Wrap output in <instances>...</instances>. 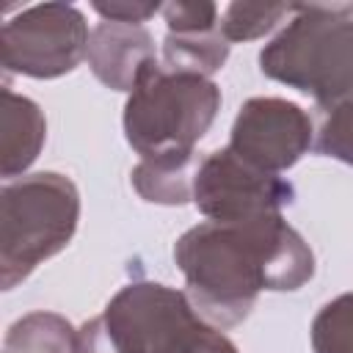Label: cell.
<instances>
[{"label": "cell", "mask_w": 353, "mask_h": 353, "mask_svg": "<svg viewBox=\"0 0 353 353\" xmlns=\"http://www.w3.org/2000/svg\"><path fill=\"white\" fill-rule=\"evenodd\" d=\"M221 110V88L210 77L146 66L124 102V138L146 157L190 154Z\"/></svg>", "instance_id": "obj_4"}, {"label": "cell", "mask_w": 353, "mask_h": 353, "mask_svg": "<svg viewBox=\"0 0 353 353\" xmlns=\"http://www.w3.org/2000/svg\"><path fill=\"white\" fill-rule=\"evenodd\" d=\"M265 77L309 94L325 113L353 102V6H292L262 47Z\"/></svg>", "instance_id": "obj_2"}, {"label": "cell", "mask_w": 353, "mask_h": 353, "mask_svg": "<svg viewBox=\"0 0 353 353\" xmlns=\"http://www.w3.org/2000/svg\"><path fill=\"white\" fill-rule=\"evenodd\" d=\"M91 28L72 3L25 6L6 17L0 30L3 69L33 80H55L74 72L88 52Z\"/></svg>", "instance_id": "obj_5"}, {"label": "cell", "mask_w": 353, "mask_h": 353, "mask_svg": "<svg viewBox=\"0 0 353 353\" xmlns=\"http://www.w3.org/2000/svg\"><path fill=\"white\" fill-rule=\"evenodd\" d=\"M80 221V190L58 171L11 179L0 190V284L14 290L61 254Z\"/></svg>", "instance_id": "obj_3"}, {"label": "cell", "mask_w": 353, "mask_h": 353, "mask_svg": "<svg viewBox=\"0 0 353 353\" xmlns=\"http://www.w3.org/2000/svg\"><path fill=\"white\" fill-rule=\"evenodd\" d=\"M174 262L199 317L221 331L240 325L259 292H292L314 276V254L284 215L201 221L176 237Z\"/></svg>", "instance_id": "obj_1"}, {"label": "cell", "mask_w": 353, "mask_h": 353, "mask_svg": "<svg viewBox=\"0 0 353 353\" xmlns=\"http://www.w3.org/2000/svg\"><path fill=\"white\" fill-rule=\"evenodd\" d=\"M290 14V3H229L221 8V36L229 44L254 41L284 25Z\"/></svg>", "instance_id": "obj_15"}, {"label": "cell", "mask_w": 353, "mask_h": 353, "mask_svg": "<svg viewBox=\"0 0 353 353\" xmlns=\"http://www.w3.org/2000/svg\"><path fill=\"white\" fill-rule=\"evenodd\" d=\"M314 146L320 154L353 168V102L323 113L320 127L314 130Z\"/></svg>", "instance_id": "obj_17"}, {"label": "cell", "mask_w": 353, "mask_h": 353, "mask_svg": "<svg viewBox=\"0 0 353 353\" xmlns=\"http://www.w3.org/2000/svg\"><path fill=\"white\" fill-rule=\"evenodd\" d=\"M3 353H77V328L55 312H30L8 325Z\"/></svg>", "instance_id": "obj_13"}, {"label": "cell", "mask_w": 353, "mask_h": 353, "mask_svg": "<svg viewBox=\"0 0 353 353\" xmlns=\"http://www.w3.org/2000/svg\"><path fill=\"white\" fill-rule=\"evenodd\" d=\"M149 353H240V350L221 328L201 320L199 312L190 306L160 331Z\"/></svg>", "instance_id": "obj_14"}, {"label": "cell", "mask_w": 353, "mask_h": 353, "mask_svg": "<svg viewBox=\"0 0 353 353\" xmlns=\"http://www.w3.org/2000/svg\"><path fill=\"white\" fill-rule=\"evenodd\" d=\"M309 339L314 353H353V292H342L320 306Z\"/></svg>", "instance_id": "obj_16"}, {"label": "cell", "mask_w": 353, "mask_h": 353, "mask_svg": "<svg viewBox=\"0 0 353 353\" xmlns=\"http://www.w3.org/2000/svg\"><path fill=\"white\" fill-rule=\"evenodd\" d=\"M165 33H199L221 28V8L210 0H174L160 11Z\"/></svg>", "instance_id": "obj_18"}, {"label": "cell", "mask_w": 353, "mask_h": 353, "mask_svg": "<svg viewBox=\"0 0 353 353\" xmlns=\"http://www.w3.org/2000/svg\"><path fill=\"white\" fill-rule=\"evenodd\" d=\"M91 8L108 19V22H124V25H143L146 19H152L154 14L163 11L160 3H146V0H97L91 3Z\"/></svg>", "instance_id": "obj_19"}, {"label": "cell", "mask_w": 353, "mask_h": 353, "mask_svg": "<svg viewBox=\"0 0 353 353\" xmlns=\"http://www.w3.org/2000/svg\"><path fill=\"white\" fill-rule=\"evenodd\" d=\"M85 61L102 85H108L110 91L130 94L146 66L157 61L154 36L146 30V25L99 19L91 28Z\"/></svg>", "instance_id": "obj_9"}, {"label": "cell", "mask_w": 353, "mask_h": 353, "mask_svg": "<svg viewBox=\"0 0 353 353\" xmlns=\"http://www.w3.org/2000/svg\"><path fill=\"white\" fill-rule=\"evenodd\" d=\"M190 306L185 290L135 279L77 328V353H149L160 331Z\"/></svg>", "instance_id": "obj_6"}, {"label": "cell", "mask_w": 353, "mask_h": 353, "mask_svg": "<svg viewBox=\"0 0 353 353\" xmlns=\"http://www.w3.org/2000/svg\"><path fill=\"white\" fill-rule=\"evenodd\" d=\"M47 141V119L41 108L25 97L3 88L0 102V171L3 179H19L28 174V168L41 154V146Z\"/></svg>", "instance_id": "obj_10"}, {"label": "cell", "mask_w": 353, "mask_h": 353, "mask_svg": "<svg viewBox=\"0 0 353 353\" xmlns=\"http://www.w3.org/2000/svg\"><path fill=\"white\" fill-rule=\"evenodd\" d=\"M201 157L190 154H165V157H146L130 171V182L135 193L149 204L163 207H182L193 201V179Z\"/></svg>", "instance_id": "obj_11"}, {"label": "cell", "mask_w": 353, "mask_h": 353, "mask_svg": "<svg viewBox=\"0 0 353 353\" xmlns=\"http://www.w3.org/2000/svg\"><path fill=\"white\" fill-rule=\"evenodd\" d=\"M229 50L232 44L221 36V28L199 33H165L160 63L168 72L199 74L212 80V74L223 69Z\"/></svg>", "instance_id": "obj_12"}, {"label": "cell", "mask_w": 353, "mask_h": 353, "mask_svg": "<svg viewBox=\"0 0 353 353\" xmlns=\"http://www.w3.org/2000/svg\"><path fill=\"white\" fill-rule=\"evenodd\" d=\"M292 199L295 188L284 176L245 163L229 146L204 154L196 168L193 204L204 221L245 223L265 215H281Z\"/></svg>", "instance_id": "obj_7"}, {"label": "cell", "mask_w": 353, "mask_h": 353, "mask_svg": "<svg viewBox=\"0 0 353 353\" xmlns=\"http://www.w3.org/2000/svg\"><path fill=\"white\" fill-rule=\"evenodd\" d=\"M312 143L314 124L301 105L281 97H251L240 105L226 146L245 163L281 176Z\"/></svg>", "instance_id": "obj_8"}]
</instances>
